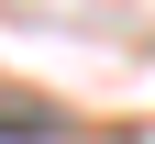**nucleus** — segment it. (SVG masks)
I'll list each match as a JSON object with an SVG mask.
<instances>
[{"mask_svg": "<svg viewBox=\"0 0 155 144\" xmlns=\"http://www.w3.org/2000/svg\"><path fill=\"white\" fill-rule=\"evenodd\" d=\"M45 133H55L45 111H0V144H45Z\"/></svg>", "mask_w": 155, "mask_h": 144, "instance_id": "obj_1", "label": "nucleus"}]
</instances>
